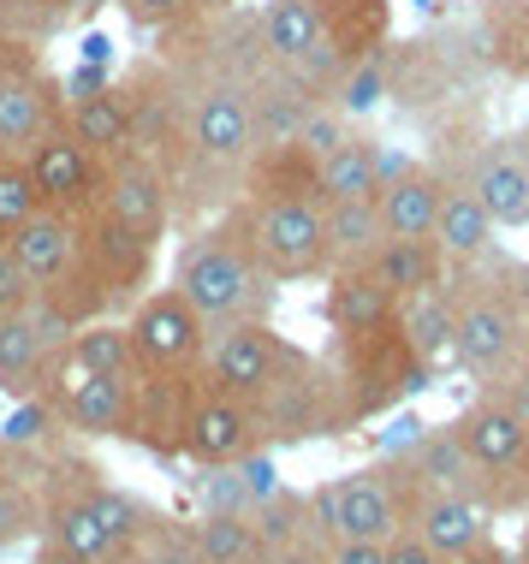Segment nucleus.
<instances>
[{
	"instance_id": "f257e3e1",
	"label": "nucleus",
	"mask_w": 529,
	"mask_h": 564,
	"mask_svg": "<svg viewBox=\"0 0 529 564\" xmlns=\"http://www.w3.org/2000/svg\"><path fill=\"white\" fill-rule=\"evenodd\" d=\"M173 78L179 101V137H173V215L220 203L226 185L250 173V161L262 155L268 131H262V78L268 72L262 48L250 30V54H179L161 59Z\"/></svg>"
},
{
	"instance_id": "f03ea898",
	"label": "nucleus",
	"mask_w": 529,
	"mask_h": 564,
	"mask_svg": "<svg viewBox=\"0 0 529 564\" xmlns=\"http://www.w3.org/2000/svg\"><path fill=\"white\" fill-rule=\"evenodd\" d=\"M173 292L203 315L208 327H233V322H268L274 310V280L250 262V250L238 243L233 226H196L173 256Z\"/></svg>"
},
{
	"instance_id": "7ed1b4c3",
	"label": "nucleus",
	"mask_w": 529,
	"mask_h": 564,
	"mask_svg": "<svg viewBox=\"0 0 529 564\" xmlns=\"http://www.w3.org/2000/svg\"><path fill=\"white\" fill-rule=\"evenodd\" d=\"M226 226L250 250V262L274 285L285 280H315L327 273V215L315 191H280V185H250L226 208Z\"/></svg>"
},
{
	"instance_id": "20e7f679",
	"label": "nucleus",
	"mask_w": 529,
	"mask_h": 564,
	"mask_svg": "<svg viewBox=\"0 0 529 564\" xmlns=\"http://www.w3.org/2000/svg\"><path fill=\"white\" fill-rule=\"evenodd\" d=\"M411 494H417V487H411V476H404V464H375V469H357V476L322 481L304 499V511H310V529L327 546H334V541H375V546H387L404 529Z\"/></svg>"
},
{
	"instance_id": "39448f33",
	"label": "nucleus",
	"mask_w": 529,
	"mask_h": 564,
	"mask_svg": "<svg viewBox=\"0 0 529 564\" xmlns=\"http://www.w3.org/2000/svg\"><path fill=\"white\" fill-rule=\"evenodd\" d=\"M208 327L173 285L143 292L126 315V345H131V369L138 375H203V350H208Z\"/></svg>"
},
{
	"instance_id": "423d86ee",
	"label": "nucleus",
	"mask_w": 529,
	"mask_h": 564,
	"mask_svg": "<svg viewBox=\"0 0 529 564\" xmlns=\"http://www.w3.org/2000/svg\"><path fill=\"white\" fill-rule=\"evenodd\" d=\"M256 48H262L268 72L292 89H322L327 78H339L334 42H327V12L322 0H268L250 19Z\"/></svg>"
},
{
	"instance_id": "0eeeda50",
	"label": "nucleus",
	"mask_w": 529,
	"mask_h": 564,
	"mask_svg": "<svg viewBox=\"0 0 529 564\" xmlns=\"http://www.w3.org/2000/svg\"><path fill=\"white\" fill-rule=\"evenodd\" d=\"M66 89L42 66L36 42H0V155H30L48 131H60Z\"/></svg>"
},
{
	"instance_id": "6e6552de",
	"label": "nucleus",
	"mask_w": 529,
	"mask_h": 564,
	"mask_svg": "<svg viewBox=\"0 0 529 564\" xmlns=\"http://www.w3.org/2000/svg\"><path fill=\"white\" fill-rule=\"evenodd\" d=\"M262 446L268 440H262L256 410L245 399H233V392H215L208 380H196L185 422H179V457H191V464H203V469H233Z\"/></svg>"
},
{
	"instance_id": "1a4fd4ad",
	"label": "nucleus",
	"mask_w": 529,
	"mask_h": 564,
	"mask_svg": "<svg viewBox=\"0 0 529 564\" xmlns=\"http://www.w3.org/2000/svg\"><path fill=\"white\" fill-rule=\"evenodd\" d=\"M96 220H108L114 232L149 243V250H161V238H168V226L179 220L173 215V178L168 166L155 155H126L108 166V178H101V208Z\"/></svg>"
},
{
	"instance_id": "9d476101",
	"label": "nucleus",
	"mask_w": 529,
	"mask_h": 564,
	"mask_svg": "<svg viewBox=\"0 0 529 564\" xmlns=\"http://www.w3.org/2000/svg\"><path fill=\"white\" fill-rule=\"evenodd\" d=\"M24 173H30V185H36L42 208H54V215L89 220L101 208V178H108V166L89 155L78 137H66V126L48 131L36 149H30Z\"/></svg>"
},
{
	"instance_id": "9b49d317",
	"label": "nucleus",
	"mask_w": 529,
	"mask_h": 564,
	"mask_svg": "<svg viewBox=\"0 0 529 564\" xmlns=\"http://www.w3.org/2000/svg\"><path fill=\"white\" fill-rule=\"evenodd\" d=\"M518 350H523V327H518V315H511L506 297L476 292V297L458 303V322H452V357H458L471 375H482L494 387L500 375H511Z\"/></svg>"
},
{
	"instance_id": "f8f14e48",
	"label": "nucleus",
	"mask_w": 529,
	"mask_h": 564,
	"mask_svg": "<svg viewBox=\"0 0 529 564\" xmlns=\"http://www.w3.org/2000/svg\"><path fill=\"white\" fill-rule=\"evenodd\" d=\"M0 250L12 256L24 273H30V285H36V297H54L60 285L78 273L84 262V220H72V215H54V208H36L19 232H12Z\"/></svg>"
},
{
	"instance_id": "ddd939ff",
	"label": "nucleus",
	"mask_w": 529,
	"mask_h": 564,
	"mask_svg": "<svg viewBox=\"0 0 529 564\" xmlns=\"http://www.w3.org/2000/svg\"><path fill=\"white\" fill-rule=\"evenodd\" d=\"M60 126H66V137H78L101 166L138 155V119H131V101L119 84H84L78 96H66L60 101Z\"/></svg>"
},
{
	"instance_id": "4468645a",
	"label": "nucleus",
	"mask_w": 529,
	"mask_h": 564,
	"mask_svg": "<svg viewBox=\"0 0 529 564\" xmlns=\"http://www.w3.org/2000/svg\"><path fill=\"white\" fill-rule=\"evenodd\" d=\"M66 333L72 327L60 322L48 303H30V310H19V315H0V392H7V399H30Z\"/></svg>"
},
{
	"instance_id": "2eb2a0df",
	"label": "nucleus",
	"mask_w": 529,
	"mask_h": 564,
	"mask_svg": "<svg viewBox=\"0 0 529 564\" xmlns=\"http://www.w3.org/2000/svg\"><path fill=\"white\" fill-rule=\"evenodd\" d=\"M452 440H458L464 457H471L476 476H506V469H518L529 457V422L518 416V410H506L494 392L452 422Z\"/></svg>"
},
{
	"instance_id": "dca6fc26",
	"label": "nucleus",
	"mask_w": 529,
	"mask_h": 564,
	"mask_svg": "<svg viewBox=\"0 0 529 564\" xmlns=\"http://www.w3.org/2000/svg\"><path fill=\"white\" fill-rule=\"evenodd\" d=\"M404 529L434 546L441 558H458L471 553L476 541H488V523H482V506L471 494H434V487H417L411 494V511H404Z\"/></svg>"
},
{
	"instance_id": "f3484780",
	"label": "nucleus",
	"mask_w": 529,
	"mask_h": 564,
	"mask_svg": "<svg viewBox=\"0 0 529 564\" xmlns=\"http://www.w3.org/2000/svg\"><path fill=\"white\" fill-rule=\"evenodd\" d=\"M441 191L446 178L429 173V166H404L392 173L381 191H375V220H381V238H434V215H441Z\"/></svg>"
},
{
	"instance_id": "a211bd4d",
	"label": "nucleus",
	"mask_w": 529,
	"mask_h": 564,
	"mask_svg": "<svg viewBox=\"0 0 529 564\" xmlns=\"http://www.w3.org/2000/svg\"><path fill=\"white\" fill-rule=\"evenodd\" d=\"M482 203V215L494 226H529V161L518 155L511 143H494L482 149L476 166H471V185H464Z\"/></svg>"
},
{
	"instance_id": "6ab92c4d",
	"label": "nucleus",
	"mask_w": 529,
	"mask_h": 564,
	"mask_svg": "<svg viewBox=\"0 0 529 564\" xmlns=\"http://www.w3.org/2000/svg\"><path fill=\"white\" fill-rule=\"evenodd\" d=\"M452 322H458V297L446 285H429V292H411L392 303V327H399V339L411 345V357L422 369L452 350Z\"/></svg>"
},
{
	"instance_id": "aec40b11",
	"label": "nucleus",
	"mask_w": 529,
	"mask_h": 564,
	"mask_svg": "<svg viewBox=\"0 0 529 564\" xmlns=\"http://www.w3.org/2000/svg\"><path fill=\"white\" fill-rule=\"evenodd\" d=\"M375 191H381L375 143H363V137L345 131L334 149L315 155V196H322V208L327 203H375Z\"/></svg>"
},
{
	"instance_id": "412c9836",
	"label": "nucleus",
	"mask_w": 529,
	"mask_h": 564,
	"mask_svg": "<svg viewBox=\"0 0 529 564\" xmlns=\"http://www.w3.org/2000/svg\"><path fill=\"white\" fill-rule=\"evenodd\" d=\"M334 280H327V327L334 333H369V327H381L392 322V292L381 280L369 273V262H357V268H327Z\"/></svg>"
},
{
	"instance_id": "4be33fe9",
	"label": "nucleus",
	"mask_w": 529,
	"mask_h": 564,
	"mask_svg": "<svg viewBox=\"0 0 529 564\" xmlns=\"http://www.w3.org/2000/svg\"><path fill=\"white\" fill-rule=\"evenodd\" d=\"M369 273L392 292V303L399 297H411V292H429V285H441V250H434L429 238H381L375 243V256H369Z\"/></svg>"
},
{
	"instance_id": "5701e85b",
	"label": "nucleus",
	"mask_w": 529,
	"mask_h": 564,
	"mask_svg": "<svg viewBox=\"0 0 529 564\" xmlns=\"http://www.w3.org/2000/svg\"><path fill=\"white\" fill-rule=\"evenodd\" d=\"M429 243L441 250V262H476V256L494 243V220L482 215V203H476V196L464 191V185H446Z\"/></svg>"
},
{
	"instance_id": "b1692460",
	"label": "nucleus",
	"mask_w": 529,
	"mask_h": 564,
	"mask_svg": "<svg viewBox=\"0 0 529 564\" xmlns=\"http://www.w3.org/2000/svg\"><path fill=\"white\" fill-rule=\"evenodd\" d=\"M196 564H262V535L250 511H203L191 523Z\"/></svg>"
},
{
	"instance_id": "393cba45",
	"label": "nucleus",
	"mask_w": 529,
	"mask_h": 564,
	"mask_svg": "<svg viewBox=\"0 0 529 564\" xmlns=\"http://www.w3.org/2000/svg\"><path fill=\"white\" fill-rule=\"evenodd\" d=\"M36 535H42V481L36 469H19V457H12L0 469V553H12V546Z\"/></svg>"
},
{
	"instance_id": "a878e982",
	"label": "nucleus",
	"mask_w": 529,
	"mask_h": 564,
	"mask_svg": "<svg viewBox=\"0 0 529 564\" xmlns=\"http://www.w3.org/2000/svg\"><path fill=\"white\" fill-rule=\"evenodd\" d=\"M327 268H357L375 256L381 243V220H375V203H327Z\"/></svg>"
},
{
	"instance_id": "bb28decb",
	"label": "nucleus",
	"mask_w": 529,
	"mask_h": 564,
	"mask_svg": "<svg viewBox=\"0 0 529 564\" xmlns=\"http://www.w3.org/2000/svg\"><path fill=\"white\" fill-rule=\"evenodd\" d=\"M66 350L84 362L89 375H138L131 369V345H126V322H84L66 333Z\"/></svg>"
},
{
	"instance_id": "cd10ccee",
	"label": "nucleus",
	"mask_w": 529,
	"mask_h": 564,
	"mask_svg": "<svg viewBox=\"0 0 529 564\" xmlns=\"http://www.w3.org/2000/svg\"><path fill=\"white\" fill-rule=\"evenodd\" d=\"M114 7L149 36H173V30L208 19V0H114Z\"/></svg>"
},
{
	"instance_id": "c85d7f7f",
	"label": "nucleus",
	"mask_w": 529,
	"mask_h": 564,
	"mask_svg": "<svg viewBox=\"0 0 529 564\" xmlns=\"http://www.w3.org/2000/svg\"><path fill=\"white\" fill-rule=\"evenodd\" d=\"M36 208H42V196H36V185H30L24 161L19 155H0V243L19 232Z\"/></svg>"
},
{
	"instance_id": "c756f323",
	"label": "nucleus",
	"mask_w": 529,
	"mask_h": 564,
	"mask_svg": "<svg viewBox=\"0 0 529 564\" xmlns=\"http://www.w3.org/2000/svg\"><path fill=\"white\" fill-rule=\"evenodd\" d=\"M30 303H42L36 285H30V273L0 250V315H19V310H30Z\"/></svg>"
},
{
	"instance_id": "7c9ffc66",
	"label": "nucleus",
	"mask_w": 529,
	"mask_h": 564,
	"mask_svg": "<svg viewBox=\"0 0 529 564\" xmlns=\"http://www.w3.org/2000/svg\"><path fill=\"white\" fill-rule=\"evenodd\" d=\"M381 558H387V564H446L441 553H434V546H422L411 529H399V535L381 546Z\"/></svg>"
},
{
	"instance_id": "2f4dec72",
	"label": "nucleus",
	"mask_w": 529,
	"mask_h": 564,
	"mask_svg": "<svg viewBox=\"0 0 529 564\" xmlns=\"http://www.w3.org/2000/svg\"><path fill=\"white\" fill-rule=\"evenodd\" d=\"M322 564H387V558H381V546H375V541H334L322 553Z\"/></svg>"
},
{
	"instance_id": "473e14b6",
	"label": "nucleus",
	"mask_w": 529,
	"mask_h": 564,
	"mask_svg": "<svg viewBox=\"0 0 529 564\" xmlns=\"http://www.w3.org/2000/svg\"><path fill=\"white\" fill-rule=\"evenodd\" d=\"M494 399H500L506 410H518V416L529 422V375H518V380L500 375V392H494Z\"/></svg>"
},
{
	"instance_id": "72a5a7b5",
	"label": "nucleus",
	"mask_w": 529,
	"mask_h": 564,
	"mask_svg": "<svg viewBox=\"0 0 529 564\" xmlns=\"http://www.w3.org/2000/svg\"><path fill=\"white\" fill-rule=\"evenodd\" d=\"M30 564H89V558H78L72 546H60V541L42 535V546H36V558H30Z\"/></svg>"
},
{
	"instance_id": "f704fd0d",
	"label": "nucleus",
	"mask_w": 529,
	"mask_h": 564,
	"mask_svg": "<svg viewBox=\"0 0 529 564\" xmlns=\"http://www.w3.org/2000/svg\"><path fill=\"white\" fill-rule=\"evenodd\" d=\"M446 564H511V558H506L494 541H476L471 553H458V558H446Z\"/></svg>"
},
{
	"instance_id": "c9c22d12",
	"label": "nucleus",
	"mask_w": 529,
	"mask_h": 564,
	"mask_svg": "<svg viewBox=\"0 0 529 564\" xmlns=\"http://www.w3.org/2000/svg\"><path fill=\"white\" fill-rule=\"evenodd\" d=\"M66 7H72V12H84V7H101V0H66Z\"/></svg>"
},
{
	"instance_id": "e433bc0d",
	"label": "nucleus",
	"mask_w": 529,
	"mask_h": 564,
	"mask_svg": "<svg viewBox=\"0 0 529 564\" xmlns=\"http://www.w3.org/2000/svg\"><path fill=\"white\" fill-rule=\"evenodd\" d=\"M518 564H529V529H523V558H518Z\"/></svg>"
},
{
	"instance_id": "4c0bfd02",
	"label": "nucleus",
	"mask_w": 529,
	"mask_h": 564,
	"mask_svg": "<svg viewBox=\"0 0 529 564\" xmlns=\"http://www.w3.org/2000/svg\"><path fill=\"white\" fill-rule=\"evenodd\" d=\"M7 464H12V452H7V446H0V469H7Z\"/></svg>"
}]
</instances>
